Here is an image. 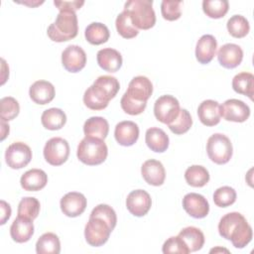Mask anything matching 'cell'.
Listing matches in <instances>:
<instances>
[{
	"label": "cell",
	"mask_w": 254,
	"mask_h": 254,
	"mask_svg": "<svg viewBox=\"0 0 254 254\" xmlns=\"http://www.w3.org/2000/svg\"><path fill=\"white\" fill-rule=\"evenodd\" d=\"M60 205L64 214L68 217H76L85 210L86 198L80 192L70 191L62 197Z\"/></svg>",
	"instance_id": "15"
},
{
	"label": "cell",
	"mask_w": 254,
	"mask_h": 254,
	"mask_svg": "<svg viewBox=\"0 0 254 254\" xmlns=\"http://www.w3.org/2000/svg\"><path fill=\"white\" fill-rule=\"evenodd\" d=\"M183 207L188 214L194 218H203L209 211V204L206 198L196 192H190L184 196Z\"/></svg>",
	"instance_id": "14"
},
{
	"label": "cell",
	"mask_w": 254,
	"mask_h": 254,
	"mask_svg": "<svg viewBox=\"0 0 254 254\" xmlns=\"http://www.w3.org/2000/svg\"><path fill=\"white\" fill-rule=\"evenodd\" d=\"M228 33L234 38H243L245 37L250 30V25L248 20L241 15H233L227 21L226 24Z\"/></svg>",
	"instance_id": "34"
},
{
	"label": "cell",
	"mask_w": 254,
	"mask_h": 254,
	"mask_svg": "<svg viewBox=\"0 0 254 254\" xmlns=\"http://www.w3.org/2000/svg\"><path fill=\"white\" fill-rule=\"evenodd\" d=\"M206 152L208 158L217 165H223L229 162L232 157L233 148L230 139L220 133L211 135L206 143Z\"/></svg>",
	"instance_id": "5"
},
{
	"label": "cell",
	"mask_w": 254,
	"mask_h": 254,
	"mask_svg": "<svg viewBox=\"0 0 254 254\" xmlns=\"http://www.w3.org/2000/svg\"><path fill=\"white\" fill-rule=\"evenodd\" d=\"M48 183L47 174L41 169H32L24 173L20 179L21 187L28 191H37L46 187Z\"/></svg>",
	"instance_id": "25"
},
{
	"label": "cell",
	"mask_w": 254,
	"mask_h": 254,
	"mask_svg": "<svg viewBox=\"0 0 254 254\" xmlns=\"http://www.w3.org/2000/svg\"><path fill=\"white\" fill-rule=\"evenodd\" d=\"M111 231V228L105 220L99 217L89 216V219L84 227L85 240L90 246H102L107 242Z\"/></svg>",
	"instance_id": "6"
},
{
	"label": "cell",
	"mask_w": 254,
	"mask_h": 254,
	"mask_svg": "<svg viewBox=\"0 0 254 254\" xmlns=\"http://www.w3.org/2000/svg\"><path fill=\"white\" fill-rule=\"evenodd\" d=\"M55 6L60 10V11H73L75 12L76 10L80 9L81 6L84 4V1H54Z\"/></svg>",
	"instance_id": "46"
},
{
	"label": "cell",
	"mask_w": 254,
	"mask_h": 254,
	"mask_svg": "<svg viewBox=\"0 0 254 254\" xmlns=\"http://www.w3.org/2000/svg\"><path fill=\"white\" fill-rule=\"evenodd\" d=\"M20 111L19 102L11 96L3 97L0 100V118L3 121H10L16 118Z\"/></svg>",
	"instance_id": "38"
},
{
	"label": "cell",
	"mask_w": 254,
	"mask_h": 254,
	"mask_svg": "<svg viewBox=\"0 0 254 254\" xmlns=\"http://www.w3.org/2000/svg\"><path fill=\"white\" fill-rule=\"evenodd\" d=\"M217 59L225 68H234L238 66L243 60V51L236 44H225L221 46L217 53Z\"/></svg>",
	"instance_id": "18"
},
{
	"label": "cell",
	"mask_w": 254,
	"mask_h": 254,
	"mask_svg": "<svg viewBox=\"0 0 254 254\" xmlns=\"http://www.w3.org/2000/svg\"><path fill=\"white\" fill-rule=\"evenodd\" d=\"M179 100L172 95L160 96L154 104V114L157 120L169 125L172 123L180 113Z\"/></svg>",
	"instance_id": "8"
},
{
	"label": "cell",
	"mask_w": 254,
	"mask_h": 254,
	"mask_svg": "<svg viewBox=\"0 0 254 254\" xmlns=\"http://www.w3.org/2000/svg\"><path fill=\"white\" fill-rule=\"evenodd\" d=\"M219 109L220 116H222L227 121L241 123L246 121L250 116L249 106L242 100L235 98L227 99L224 101Z\"/></svg>",
	"instance_id": "11"
},
{
	"label": "cell",
	"mask_w": 254,
	"mask_h": 254,
	"mask_svg": "<svg viewBox=\"0 0 254 254\" xmlns=\"http://www.w3.org/2000/svg\"><path fill=\"white\" fill-rule=\"evenodd\" d=\"M218 232L223 238L230 240L235 248H244L252 239V227L239 212H229L221 217Z\"/></svg>",
	"instance_id": "1"
},
{
	"label": "cell",
	"mask_w": 254,
	"mask_h": 254,
	"mask_svg": "<svg viewBox=\"0 0 254 254\" xmlns=\"http://www.w3.org/2000/svg\"><path fill=\"white\" fill-rule=\"evenodd\" d=\"M77 32V16L73 11H60L56 21L47 30L49 38L58 43L66 42L75 38Z\"/></svg>",
	"instance_id": "2"
},
{
	"label": "cell",
	"mask_w": 254,
	"mask_h": 254,
	"mask_svg": "<svg viewBox=\"0 0 254 254\" xmlns=\"http://www.w3.org/2000/svg\"><path fill=\"white\" fill-rule=\"evenodd\" d=\"M34 234L33 220L24 216H17L10 226V235L17 243H24Z\"/></svg>",
	"instance_id": "21"
},
{
	"label": "cell",
	"mask_w": 254,
	"mask_h": 254,
	"mask_svg": "<svg viewBox=\"0 0 254 254\" xmlns=\"http://www.w3.org/2000/svg\"><path fill=\"white\" fill-rule=\"evenodd\" d=\"M141 174L146 183L155 187L163 185L166 179V171L163 164L154 159L147 160L143 163Z\"/></svg>",
	"instance_id": "17"
},
{
	"label": "cell",
	"mask_w": 254,
	"mask_h": 254,
	"mask_svg": "<svg viewBox=\"0 0 254 254\" xmlns=\"http://www.w3.org/2000/svg\"><path fill=\"white\" fill-rule=\"evenodd\" d=\"M120 105H121V108L123 109V111L126 112L127 114L139 115L145 110L147 103L146 102H136V101H133V100L127 98L125 95H123L120 100Z\"/></svg>",
	"instance_id": "45"
},
{
	"label": "cell",
	"mask_w": 254,
	"mask_h": 254,
	"mask_svg": "<svg viewBox=\"0 0 254 254\" xmlns=\"http://www.w3.org/2000/svg\"><path fill=\"white\" fill-rule=\"evenodd\" d=\"M183 4V1H170V0H164L161 4V13L165 20L168 21H175L178 20L181 15V5Z\"/></svg>",
	"instance_id": "42"
},
{
	"label": "cell",
	"mask_w": 254,
	"mask_h": 254,
	"mask_svg": "<svg viewBox=\"0 0 254 254\" xmlns=\"http://www.w3.org/2000/svg\"><path fill=\"white\" fill-rule=\"evenodd\" d=\"M107 155L108 149L103 139L85 136L77 146L78 160L88 166L100 165L106 160Z\"/></svg>",
	"instance_id": "4"
},
{
	"label": "cell",
	"mask_w": 254,
	"mask_h": 254,
	"mask_svg": "<svg viewBox=\"0 0 254 254\" xmlns=\"http://www.w3.org/2000/svg\"><path fill=\"white\" fill-rule=\"evenodd\" d=\"M94 83L100 85L111 96V98L115 97V95L117 94V92L119 91V88H120L118 79L111 75L98 76L95 79Z\"/></svg>",
	"instance_id": "44"
},
{
	"label": "cell",
	"mask_w": 254,
	"mask_h": 254,
	"mask_svg": "<svg viewBox=\"0 0 254 254\" xmlns=\"http://www.w3.org/2000/svg\"><path fill=\"white\" fill-rule=\"evenodd\" d=\"M111 96L98 84L90 85L83 94L84 105L91 110H102L108 106Z\"/></svg>",
	"instance_id": "16"
},
{
	"label": "cell",
	"mask_w": 254,
	"mask_h": 254,
	"mask_svg": "<svg viewBox=\"0 0 254 254\" xmlns=\"http://www.w3.org/2000/svg\"><path fill=\"white\" fill-rule=\"evenodd\" d=\"M89 216H95V217H99L103 220H105L107 222V224L109 225V227L111 228V230H113L116 226V222H117V216L116 213L114 211V209L109 206L108 204H98L96 205Z\"/></svg>",
	"instance_id": "41"
},
{
	"label": "cell",
	"mask_w": 254,
	"mask_h": 254,
	"mask_svg": "<svg viewBox=\"0 0 254 254\" xmlns=\"http://www.w3.org/2000/svg\"><path fill=\"white\" fill-rule=\"evenodd\" d=\"M31 159V148L23 142H15L6 149L5 161L11 169H22L30 163Z\"/></svg>",
	"instance_id": "9"
},
{
	"label": "cell",
	"mask_w": 254,
	"mask_h": 254,
	"mask_svg": "<svg viewBox=\"0 0 254 254\" xmlns=\"http://www.w3.org/2000/svg\"><path fill=\"white\" fill-rule=\"evenodd\" d=\"M178 236L184 241L190 252L200 250L204 244V235L202 231L194 226H188L182 229Z\"/></svg>",
	"instance_id": "28"
},
{
	"label": "cell",
	"mask_w": 254,
	"mask_h": 254,
	"mask_svg": "<svg viewBox=\"0 0 254 254\" xmlns=\"http://www.w3.org/2000/svg\"><path fill=\"white\" fill-rule=\"evenodd\" d=\"M229 8V3L226 0H203L202 10L212 19H219L225 16Z\"/></svg>",
	"instance_id": "35"
},
{
	"label": "cell",
	"mask_w": 254,
	"mask_h": 254,
	"mask_svg": "<svg viewBox=\"0 0 254 254\" xmlns=\"http://www.w3.org/2000/svg\"><path fill=\"white\" fill-rule=\"evenodd\" d=\"M217 42L212 35L201 36L195 46V58L199 64H206L212 61L216 54Z\"/></svg>",
	"instance_id": "20"
},
{
	"label": "cell",
	"mask_w": 254,
	"mask_h": 254,
	"mask_svg": "<svg viewBox=\"0 0 254 254\" xmlns=\"http://www.w3.org/2000/svg\"><path fill=\"white\" fill-rule=\"evenodd\" d=\"M185 179L188 185L194 188H201L208 183L209 173L204 167L193 165L186 170Z\"/></svg>",
	"instance_id": "33"
},
{
	"label": "cell",
	"mask_w": 254,
	"mask_h": 254,
	"mask_svg": "<svg viewBox=\"0 0 254 254\" xmlns=\"http://www.w3.org/2000/svg\"><path fill=\"white\" fill-rule=\"evenodd\" d=\"M69 156V145L61 137L51 138L44 147V158L52 166L63 165Z\"/></svg>",
	"instance_id": "7"
},
{
	"label": "cell",
	"mask_w": 254,
	"mask_h": 254,
	"mask_svg": "<svg viewBox=\"0 0 254 254\" xmlns=\"http://www.w3.org/2000/svg\"><path fill=\"white\" fill-rule=\"evenodd\" d=\"M40 206V201L36 197H23L18 205V216H24L34 220L39 215Z\"/></svg>",
	"instance_id": "37"
},
{
	"label": "cell",
	"mask_w": 254,
	"mask_h": 254,
	"mask_svg": "<svg viewBox=\"0 0 254 254\" xmlns=\"http://www.w3.org/2000/svg\"><path fill=\"white\" fill-rule=\"evenodd\" d=\"M9 134V125L1 120V141H3Z\"/></svg>",
	"instance_id": "48"
},
{
	"label": "cell",
	"mask_w": 254,
	"mask_h": 254,
	"mask_svg": "<svg viewBox=\"0 0 254 254\" xmlns=\"http://www.w3.org/2000/svg\"><path fill=\"white\" fill-rule=\"evenodd\" d=\"M163 253H178V254H189L190 253L189 248L186 246L184 241L180 238V236H172L168 240L165 241L162 248Z\"/></svg>",
	"instance_id": "43"
},
{
	"label": "cell",
	"mask_w": 254,
	"mask_h": 254,
	"mask_svg": "<svg viewBox=\"0 0 254 254\" xmlns=\"http://www.w3.org/2000/svg\"><path fill=\"white\" fill-rule=\"evenodd\" d=\"M109 124L107 120L100 116H92L88 118L83 125V132L86 137H94L105 139L108 135Z\"/></svg>",
	"instance_id": "27"
},
{
	"label": "cell",
	"mask_w": 254,
	"mask_h": 254,
	"mask_svg": "<svg viewBox=\"0 0 254 254\" xmlns=\"http://www.w3.org/2000/svg\"><path fill=\"white\" fill-rule=\"evenodd\" d=\"M151 196L144 190H135L131 191L126 198L127 209L131 214L138 217L147 214L151 208Z\"/></svg>",
	"instance_id": "13"
},
{
	"label": "cell",
	"mask_w": 254,
	"mask_h": 254,
	"mask_svg": "<svg viewBox=\"0 0 254 254\" xmlns=\"http://www.w3.org/2000/svg\"><path fill=\"white\" fill-rule=\"evenodd\" d=\"M145 142L156 153H163L169 147V137L166 132L157 127H151L146 131Z\"/></svg>",
	"instance_id": "26"
},
{
	"label": "cell",
	"mask_w": 254,
	"mask_h": 254,
	"mask_svg": "<svg viewBox=\"0 0 254 254\" xmlns=\"http://www.w3.org/2000/svg\"><path fill=\"white\" fill-rule=\"evenodd\" d=\"M153 93V84L151 80L144 76L138 75L131 79L126 92L123 94L127 98L136 102H146Z\"/></svg>",
	"instance_id": "10"
},
{
	"label": "cell",
	"mask_w": 254,
	"mask_h": 254,
	"mask_svg": "<svg viewBox=\"0 0 254 254\" xmlns=\"http://www.w3.org/2000/svg\"><path fill=\"white\" fill-rule=\"evenodd\" d=\"M220 105L217 101L203 100L197 108V116L200 122L205 126H214L220 121Z\"/></svg>",
	"instance_id": "23"
},
{
	"label": "cell",
	"mask_w": 254,
	"mask_h": 254,
	"mask_svg": "<svg viewBox=\"0 0 254 254\" xmlns=\"http://www.w3.org/2000/svg\"><path fill=\"white\" fill-rule=\"evenodd\" d=\"M62 64L69 72H78L86 64V54L76 45L67 46L62 53Z\"/></svg>",
	"instance_id": "12"
},
{
	"label": "cell",
	"mask_w": 254,
	"mask_h": 254,
	"mask_svg": "<svg viewBox=\"0 0 254 254\" xmlns=\"http://www.w3.org/2000/svg\"><path fill=\"white\" fill-rule=\"evenodd\" d=\"M55 87L47 80H37L35 81L29 89V95L31 99L41 105L50 103L55 97Z\"/></svg>",
	"instance_id": "22"
},
{
	"label": "cell",
	"mask_w": 254,
	"mask_h": 254,
	"mask_svg": "<svg viewBox=\"0 0 254 254\" xmlns=\"http://www.w3.org/2000/svg\"><path fill=\"white\" fill-rule=\"evenodd\" d=\"M152 0H129L124 5L133 26L136 29L149 30L156 23V15Z\"/></svg>",
	"instance_id": "3"
},
{
	"label": "cell",
	"mask_w": 254,
	"mask_h": 254,
	"mask_svg": "<svg viewBox=\"0 0 254 254\" xmlns=\"http://www.w3.org/2000/svg\"><path fill=\"white\" fill-rule=\"evenodd\" d=\"M236 200V191L228 186L220 187L213 192V201L219 207H227Z\"/></svg>",
	"instance_id": "40"
},
{
	"label": "cell",
	"mask_w": 254,
	"mask_h": 254,
	"mask_svg": "<svg viewBox=\"0 0 254 254\" xmlns=\"http://www.w3.org/2000/svg\"><path fill=\"white\" fill-rule=\"evenodd\" d=\"M114 137L121 146H132L139 138V127L133 121H121L115 126Z\"/></svg>",
	"instance_id": "19"
},
{
	"label": "cell",
	"mask_w": 254,
	"mask_h": 254,
	"mask_svg": "<svg viewBox=\"0 0 254 254\" xmlns=\"http://www.w3.org/2000/svg\"><path fill=\"white\" fill-rule=\"evenodd\" d=\"M43 126L48 130H59L66 122L65 113L60 108H50L43 112L41 116Z\"/></svg>",
	"instance_id": "29"
},
{
	"label": "cell",
	"mask_w": 254,
	"mask_h": 254,
	"mask_svg": "<svg viewBox=\"0 0 254 254\" xmlns=\"http://www.w3.org/2000/svg\"><path fill=\"white\" fill-rule=\"evenodd\" d=\"M192 125V119L187 109H181L178 117L168 126L170 130L176 135H182L188 132Z\"/></svg>",
	"instance_id": "39"
},
{
	"label": "cell",
	"mask_w": 254,
	"mask_h": 254,
	"mask_svg": "<svg viewBox=\"0 0 254 254\" xmlns=\"http://www.w3.org/2000/svg\"><path fill=\"white\" fill-rule=\"evenodd\" d=\"M98 65L108 72H115L119 70L122 65V56L121 54L111 48H105L99 50L96 56Z\"/></svg>",
	"instance_id": "24"
},
{
	"label": "cell",
	"mask_w": 254,
	"mask_h": 254,
	"mask_svg": "<svg viewBox=\"0 0 254 254\" xmlns=\"http://www.w3.org/2000/svg\"><path fill=\"white\" fill-rule=\"evenodd\" d=\"M0 205H1V221H0V224L3 225V224L6 223V221L11 216V207H10L9 203H7L5 200H1Z\"/></svg>",
	"instance_id": "47"
},
{
	"label": "cell",
	"mask_w": 254,
	"mask_h": 254,
	"mask_svg": "<svg viewBox=\"0 0 254 254\" xmlns=\"http://www.w3.org/2000/svg\"><path fill=\"white\" fill-rule=\"evenodd\" d=\"M223 251H224V252H228L227 249H224V248L221 249V248H218V247H217V248L211 249V250H210V253H212V252H214V253H216V252H223Z\"/></svg>",
	"instance_id": "49"
},
{
	"label": "cell",
	"mask_w": 254,
	"mask_h": 254,
	"mask_svg": "<svg viewBox=\"0 0 254 254\" xmlns=\"http://www.w3.org/2000/svg\"><path fill=\"white\" fill-rule=\"evenodd\" d=\"M84 36L86 41L91 45H101L108 41L110 33L104 24L93 22L85 28Z\"/></svg>",
	"instance_id": "30"
},
{
	"label": "cell",
	"mask_w": 254,
	"mask_h": 254,
	"mask_svg": "<svg viewBox=\"0 0 254 254\" xmlns=\"http://www.w3.org/2000/svg\"><path fill=\"white\" fill-rule=\"evenodd\" d=\"M38 254H59L61 252V242L59 237L53 232L44 233L36 243Z\"/></svg>",
	"instance_id": "32"
},
{
	"label": "cell",
	"mask_w": 254,
	"mask_h": 254,
	"mask_svg": "<svg viewBox=\"0 0 254 254\" xmlns=\"http://www.w3.org/2000/svg\"><path fill=\"white\" fill-rule=\"evenodd\" d=\"M115 25L118 34L125 39L135 38L139 33V30L133 26L128 13L124 10L117 16Z\"/></svg>",
	"instance_id": "36"
},
{
	"label": "cell",
	"mask_w": 254,
	"mask_h": 254,
	"mask_svg": "<svg viewBox=\"0 0 254 254\" xmlns=\"http://www.w3.org/2000/svg\"><path fill=\"white\" fill-rule=\"evenodd\" d=\"M232 88L235 92L253 98L254 89V75L250 72L237 73L232 79Z\"/></svg>",
	"instance_id": "31"
}]
</instances>
